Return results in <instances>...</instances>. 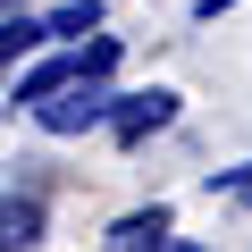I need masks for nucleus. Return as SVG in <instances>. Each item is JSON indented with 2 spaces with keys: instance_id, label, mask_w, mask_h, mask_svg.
Returning <instances> with one entry per match:
<instances>
[{
  "instance_id": "f257e3e1",
  "label": "nucleus",
  "mask_w": 252,
  "mask_h": 252,
  "mask_svg": "<svg viewBox=\"0 0 252 252\" xmlns=\"http://www.w3.org/2000/svg\"><path fill=\"white\" fill-rule=\"evenodd\" d=\"M109 67H118V42L101 34V42H84V51H59V59L26 67V76H17V101H26V109H42L51 93H67V84H84V76H109Z\"/></svg>"
},
{
  "instance_id": "f03ea898",
  "label": "nucleus",
  "mask_w": 252,
  "mask_h": 252,
  "mask_svg": "<svg viewBox=\"0 0 252 252\" xmlns=\"http://www.w3.org/2000/svg\"><path fill=\"white\" fill-rule=\"evenodd\" d=\"M34 118H42V135H84V126H101V118H109V93H101V76H84V84L51 93Z\"/></svg>"
},
{
  "instance_id": "7ed1b4c3",
  "label": "nucleus",
  "mask_w": 252,
  "mask_h": 252,
  "mask_svg": "<svg viewBox=\"0 0 252 252\" xmlns=\"http://www.w3.org/2000/svg\"><path fill=\"white\" fill-rule=\"evenodd\" d=\"M168 118H177V93H126V101L109 109V135H118V143H143V135H160Z\"/></svg>"
},
{
  "instance_id": "20e7f679",
  "label": "nucleus",
  "mask_w": 252,
  "mask_h": 252,
  "mask_svg": "<svg viewBox=\"0 0 252 252\" xmlns=\"http://www.w3.org/2000/svg\"><path fill=\"white\" fill-rule=\"evenodd\" d=\"M42 244V202L34 193H0V252H34Z\"/></svg>"
},
{
  "instance_id": "39448f33",
  "label": "nucleus",
  "mask_w": 252,
  "mask_h": 252,
  "mask_svg": "<svg viewBox=\"0 0 252 252\" xmlns=\"http://www.w3.org/2000/svg\"><path fill=\"white\" fill-rule=\"evenodd\" d=\"M109 252H168V210H135V219H118L109 227Z\"/></svg>"
},
{
  "instance_id": "423d86ee",
  "label": "nucleus",
  "mask_w": 252,
  "mask_h": 252,
  "mask_svg": "<svg viewBox=\"0 0 252 252\" xmlns=\"http://www.w3.org/2000/svg\"><path fill=\"white\" fill-rule=\"evenodd\" d=\"M34 42H51V26H42V17H0V67H9V59H26Z\"/></svg>"
},
{
  "instance_id": "0eeeda50",
  "label": "nucleus",
  "mask_w": 252,
  "mask_h": 252,
  "mask_svg": "<svg viewBox=\"0 0 252 252\" xmlns=\"http://www.w3.org/2000/svg\"><path fill=\"white\" fill-rule=\"evenodd\" d=\"M42 26H51V42H59V34H93L101 9H93V0H76V9H59V17H42Z\"/></svg>"
},
{
  "instance_id": "6e6552de",
  "label": "nucleus",
  "mask_w": 252,
  "mask_h": 252,
  "mask_svg": "<svg viewBox=\"0 0 252 252\" xmlns=\"http://www.w3.org/2000/svg\"><path fill=\"white\" fill-rule=\"evenodd\" d=\"M244 202H252V185H244Z\"/></svg>"
}]
</instances>
